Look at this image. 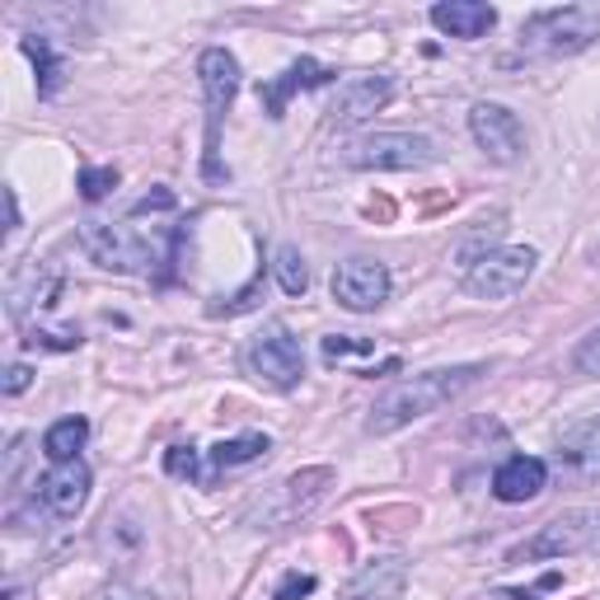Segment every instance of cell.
Here are the masks:
<instances>
[{"mask_svg": "<svg viewBox=\"0 0 600 600\" xmlns=\"http://www.w3.org/2000/svg\"><path fill=\"white\" fill-rule=\"evenodd\" d=\"M108 188H118V169H114V165H104V169H85V174H80V193L90 197V203H99V197H104Z\"/></svg>", "mask_w": 600, "mask_h": 600, "instance_id": "603a6c76", "label": "cell"}, {"mask_svg": "<svg viewBox=\"0 0 600 600\" xmlns=\"http://www.w3.org/2000/svg\"><path fill=\"white\" fill-rule=\"evenodd\" d=\"M29 57H33V66H38V95L48 99V95H57V85H61V76H66V66H61V57L48 48V38H38V33H29L24 42H19Z\"/></svg>", "mask_w": 600, "mask_h": 600, "instance_id": "ffe728a7", "label": "cell"}, {"mask_svg": "<svg viewBox=\"0 0 600 600\" xmlns=\"http://www.w3.org/2000/svg\"><path fill=\"white\" fill-rule=\"evenodd\" d=\"M572 371H582V375H600V328L587 333L582 347L572 352Z\"/></svg>", "mask_w": 600, "mask_h": 600, "instance_id": "d4e9b609", "label": "cell"}, {"mask_svg": "<svg viewBox=\"0 0 600 600\" xmlns=\"http://www.w3.org/2000/svg\"><path fill=\"white\" fill-rule=\"evenodd\" d=\"M352 352H371V338H324V357L333 362V357H352Z\"/></svg>", "mask_w": 600, "mask_h": 600, "instance_id": "484cf974", "label": "cell"}, {"mask_svg": "<svg viewBox=\"0 0 600 600\" xmlns=\"http://www.w3.org/2000/svg\"><path fill=\"white\" fill-rule=\"evenodd\" d=\"M273 273H277V286L286 296H305V286H309V268H305V258L296 244H282L277 258H273Z\"/></svg>", "mask_w": 600, "mask_h": 600, "instance_id": "44dd1931", "label": "cell"}, {"mask_svg": "<svg viewBox=\"0 0 600 600\" xmlns=\"http://www.w3.org/2000/svg\"><path fill=\"white\" fill-rule=\"evenodd\" d=\"M432 24L441 33L470 42V38H483L498 24V10L483 6V0H441V6H432Z\"/></svg>", "mask_w": 600, "mask_h": 600, "instance_id": "2e32d148", "label": "cell"}, {"mask_svg": "<svg viewBox=\"0 0 600 600\" xmlns=\"http://www.w3.org/2000/svg\"><path fill=\"white\" fill-rule=\"evenodd\" d=\"M244 366H249V375H258V381H268L273 390H292L305 375V352L282 324H273L268 333H258V338L249 343Z\"/></svg>", "mask_w": 600, "mask_h": 600, "instance_id": "ba28073f", "label": "cell"}, {"mask_svg": "<svg viewBox=\"0 0 600 600\" xmlns=\"http://www.w3.org/2000/svg\"><path fill=\"white\" fill-rule=\"evenodd\" d=\"M19 230V203H14V188H6V235Z\"/></svg>", "mask_w": 600, "mask_h": 600, "instance_id": "f546056e", "label": "cell"}, {"mask_svg": "<svg viewBox=\"0 0 600 600\" xmlns=\"http://www.w3.org/2000/svg\"><path fill=\"white\" fill-rule=\"evenodd\" d=\"M390 95H394L390 76H357V80H347L338 90V99H333L328 114H333V122H338V127H357L371 114H381V108L390 104Z\"/></svg>", "mask_w": 600, "mask_h": 600, "instance_id": "8fae6325", "label": "cell"}, {"mask_svg": "<svg viewBox=\"0 0 600 600\" xmlns=\"http://www.w3.org/2000/svg\"><path fill=\"white\" fill-rule=\"evenodd\" d=\"M29 381H33V371H29V366H10V371H6V394H24Z\"/></svg>", "mask_w": 600, "mask_h": 600, "instance_id": "f1b7e54d", "label": "cell"}, {"mask_svg": "<svg viewBox=\"0 0 600 600\" xmlns=\"http://www.w3.org/2000/svg\"><path fill=\"white\" fill-rule=\"evenodd\" d=\"M596 38H600V10H591V6L540 10V14H530L525 29H521L525 48H540V52H549V57L587 52Z\"/></svg>", "mask_w": 600, "mask_h": 600, "instance_id": "7a4b0ae2", "label": "cell"}, {"mask_svg": "<svg viewBox=\"0 0 600 600\" xmlns=\"http://www.w3.org/2000/svg\"><path fill=\"white\" fill-rule=\"evenodd\" d=\"M165 470H169L174 479H193V483H203V488L216 483L212 470L203 464V451H197V446H174V451L165 455Z\"/></svg>", "mask_w": 600, "mask_h": 600, "instance_id": "7402d4cb", "label": "cell"}, {"mask_svg": "<svg viewBox=\"0 0 600 600\" xmlns=\"http://www.w3.org/2000/svg\"><path fill=\"white\" fill-rule=\"evenodd\" d=\"M174 207V193H150V197H141V203L137 207H131V216H146V212H169Z\"/></svg>", "mask_w": 600, "mask_h": 600, "instance_id": "83f0119b", "label": "cell"}, {"mask_svg": "<svg viewBox=\"0 0 600 600\" xmlns=\"http://www.w3.org/2000/svg\"><path fill=\"white\" fill-rule=\"evenodd\" d=\"M338 160L347 169H422L436 160V150L417 131H371L338 150Z\"/></svg>", "mask_w": 600, "mask_h": 600, "instance_id": "277c9868", "label": "cell"}, {"mask_svg": "<svg viewBox=\"0 0 600 600\" xmlns=\"http://www.w3.org/2000/svg\"><path fill=\"white\" fill-rule=\"evenodd\" d=\"M38 498L48 502L52 517H76V511L85 506V498H90V470H85L80 460H66V464H57V470L42 474V483H38Z\"/></svg>", "mask_w": 600, "mask_h": 600, "instance_id": "7c38bea8", "label": "cell"}, {"mask_svg": "<svg viewBox=\"0 0 600 600\" xmlns=\"http://www.w3.org/2000/svg\"><path fill=\"white\" fill-rule=\"evenodd\" d=\"M104 600H146V596H131V591H108Z\"/></svg>", "mask_w": 600, "mask_h": 600, "instance_id": "4dcf8cb0", "label": "cell"}, {"mask_svg": "<svg viewBox=\"0 0 600 600\" xmlns=\"http://www.w3.org/2000/svg\"><path fill=\"white\" fill-rule=\"evenodd\" d=\"M559 464H563V474L582 479V483L600 479V413L563 432V441H559Z\"/></svg>", "mask_w": 600, "mask_h": 600, "instance_id": "4fadbf2b", "label": "cell"}, {"mask_svg": "<svg viewBox=\"0 0 600 600\" xmlns=\"http://www.w3.org/2000/svg\"><path fill=\"white\" fill-rule=\"evenodd\" d=\"M197 76H203L207 90V179H226V169L216 165V150H220V118L239 95V61L226 48H207L197 57Z\"/></svg>", "mask_w": 600, "mask_h": 600, "instance_id": "5b68a950", "label": "cell"}, {"mask_svg": "<svg viewBox=\"0 0 600 600\" xmlns=\"http://www.w3.org/2000/svg\"><path fill=\"white\" fill-rule=\"evenodd\" d=\"M24 343H29V347H57V352H71V347H80V328H57V333L33 328Z\"/></svg>", "mask_w": 600, "mask_h": 600, "instance_id": "cb8c5ba5", "label": "cell"}, {"mask_svg": "<svg viewBox=\"0 0 600 600\" xmlns=\"http://www.w3.org/2000/svg\"><path fill=\"white\" fill-rule=\"evenodd\" d=\"M535 273V249H488L479 263L464 273V286L479 301H511Z\"/></svg>", "mask_w": 600, "mask_h": 600, "instance_id": "52a82bcc", "label": "cell"}, {"mask_svg": "<svg viewBox=\"0 0 600 600\" xmlns=\"http://www.w3.org/2000/svg\"><path fill=\"white\" fill-rule=\"evenodd\" d=\"M309 591H315V577H309V572H292V577H286V582L277 587L273 600H301V596H309Z\"/></svg>", "mask_w": 600, "mask_h": 600, "instance_id": "4316f807", "label": "cell"}, {"mask_svg": "<svg viewBox=\"0 0 600 600\" xmlns=\"http://www.w3.org/2000/svg\"><path fill=\"white\" fill-rule=\"evenodd\" d=\"M85 441H90V422H85V417H61V422H52V427L42 432V455H48L52 464L80 460Z\"/></svg>", "mask_w": 600, "mask_h": 600, "instance_id": "d6986e66", "label": "cell"}, {"mask_svg": "<svg viewBox=\"0 0 600 600\" xmlns=\"http://www.w3.org/2000/svg\"><path fill=\"white\" fill-rule=\"evenodd\" d=\"M600 544V511L577 506L553 517L549 525H540V535H530L525 544H517L506 553V563H535V559H568V553H587Z\"/></svg>", "mask_w": 600, "mask_h": 600, "instance_id": "3957f363", "label": "cell"}, {"mask_svg": "<svg viewBox=\"0 0 600 600\" xmlns=\"http://www.w3.org/2000/svg\"><path fill=\"white\" fill-rule=\"evenodd\" d=\"M483 375V366H441V371H422V375H409V381L390 385L381 399H375V409L366 417V432L375 436H390L399 427H409V422L436 413L441 404H451L460 390H470L474 381Z\"/></svg>", "mask_w": 600, "mask_h": 600, "instance_id": "6da1fadb", "label": "cell"}, {"mask_svg": "<svg viewBox=\"0 0 600 600\" xmlns=\"http://www.w3.org/2000/svg\"><path fill=\"white\" fill-rule=\"evenodd\" d=\"M57 292H61V273L48 268V263H29L24 273L10 277V315L24 319L33 305H38V309H52Z\"/></svg>", "mask_w": 600, "mask_h": 600, "instance_id": "9a60e30c", "label": "cell"}, {"mask_svg": "<svg viewBox=\"0 0 600 600\" xmlns=\"http://www.w3.org/2000/svg\"><path fill=\"white\" fill-rule=\"evenodd\" d=\"M328 80H333L328 66H319L315 57H301V61L286 66L282 80L258 85V99L268 104V118H282V114H286V99H292L296 90H319V85H328Z\"/></svg>", "mask_w": 600, "mask_h": 600, "instance_id": "5bb4252c", "label": "cell"}, {"mask_svg": "<svg viewBox=\"0 0 600 600\" xmlns=\"http://www.w3.org/2000/svg\"><path fill=\"white\" fill-rule=\"evenodd\" d=\"M544 483H549V464L544 460H535V455H511L502 470L493 474V493L502 502H530V498L544 493Z\"/></svg>", "mask_w": 600, "mask_h": 600, "instance_id": "e0dca14e", "label": "cell"}, {"mask_svg": "<svg viewBox=\"0 0 600 600\" xmlns=\"http://www.w3.org/2000/svg\"><path fill=\"white\" fill-rule=\"evenodd\" d=\"M385 296H390L385 263H375V258H347V263H338V273H333V301H338L343 309H357V315H366V309L385 305Z\"/></svg>", "mask_w": 600, "mask_h": 600, "instance_id": "9c48e42d", "label": "cell"}, {"mask_svg": "<svg viewBox=\"0 0 600 600\" xmlns=\"http://www.w3.org/2000/svg\"><path fill=\"white\" fill-rule=\"evenodd\" d=\"M268 451H273V441L263 436V432H244V436L220 441V446L207 451V470H212V479H216L220 470H239V464H254V460H263Z\"/></svg>", "mask_w": 600, "mask_h": 600, "instance_id": "ac0fdd59", "label": "cell"}, {"mask_svg": "<svg viewBox=\"0 0 600 600\" xmlns=\"http://www.w3.org/2000/svg\"><path fill=\"white\" fill-rule=\"evenodd\" d=\"M80 244H85V254L108 273H150L155 268L150 244L141 235H131L127 226H114V220H85Z\"/></svg>", "mask_w": 600, "mask_h": 600, "instance_id": "8992f818", "label": "cell"}, {"mask_svg": "<svg viewBox=\"0 0 600 600\" xmlns=\"http://www.w3.org/2000/svg\"><path fill=\"white\" fill-rule=\"evenodd\" d=\"M470 131H474L479 150L488 155V160H498V165H511L521 155V146H525V131H521L517 114L502 108V104H474L470 108Z\"/></svg>", "mask_w": 600, "mask_h": 600, "instance_id": "30bf717a", "label": "cell"}]
</instances>
